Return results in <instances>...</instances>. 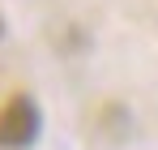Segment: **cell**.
<instances>
[{
  "label": "cell",
  "mask_w": 158,
  "mask_h": 150,
  "mask_svg": "<svg viewBox=\"0 0 158 150\" xmlns=\"http://www.w3.org/2000/svg\"><path fill=\"white\" fill-rule=\"evenodd\" d=\"M34 133H39V107L30 99H13L4 112H0V146L4 150L30 146Z\"/></svg>",
  "instance_id": "obj_1"
}]
</instances>
